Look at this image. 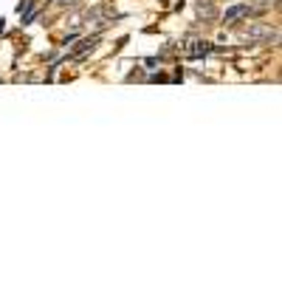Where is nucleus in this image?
<instances>
[{
  "mask_svg": "<svg viewBox=\"0 0 282 282\" xmlns=\"http://www.w3.org/2000/svg\"><path fill=\"white\" fill-rule=\"evenodd\" d=\"M240 37L243 40H251V43H279V31L276 29H271V25H265V23H254V25H248V29H243L240 31Z\"/></svg>",
  "mask_w": 282,
  "mask_h": 282,
  "instance_id": "obj_1",
  "label": "nucleus"
},
{
  "mask_svg": "<svg viewBox=\"0 0 282 282\" xmlns=\"http://www.w3.org/2000/svg\"><path fill=\"white\" fill-rule=\"evenodd\" d=\"M248 14H251V9L240 3V6H232V9H226V14H223V20H226V25H234L240 17H248Z\"/></svg>",
  "mask_w": 282,
  "mask_h": 282,
  "instance_id": "obj_2",
  "label": "nucleus"
},
{
  "mask_svg": "<svg viewBox=\"0 0 282 282\" xmlns=\"http://www.w3.org/2000/svg\"><path fill=\"white\" fill-rule=\"evenodd\" d=\"M198 17L201 20H215L217 17V9H215V3L212 0H198Z\"/></svg>",
  "mask_w": 282,
  "mask_h": 282,
  "instance_id": "obj_3",
  "label": "nucleus"
},
{
  "mask_svg": "<svg viewBox=\"0 0 282 282\" xmlns=\"http://www.w3.org/2000/svg\"><path fill=\"white\" fill-rule=\"evenodd\" d=\"M96 43H99V37H93V40H82V43L76 45V51H88V48H93Z\"/></svg>",
  "mask_w": 282,
  "mask_h": 282,
  "instance_id": "obj_4",
  "label": "nucleus"
},
{
  "mask_svg": "<svg viewBox=\"0 0 282 282\" xmlns=\"http://www.w3.org/2000/svg\"><path fill=\"white\" fill-rule=\"evenodd\" d=\"M29 6H31V0H23V3L17 6V12H20V14H23V12H29Z\"/></svg>",
  "mask_w": 282,
  "mask_h": 282,
  "instance_id": "obj_5",
  "label": "nucleus"
},
{
  "mask_svg": "<svg viewBox=\"0 0 282 282\" xmlns=\"http://www.w3.org/2000/svg\"><path fill=\"white\" fill-rule=\"evenodd\" d=\"M251 3H263V6H271V3H274L276 6V0H251Z\"/></svg>",
  "mask_w": 282,
  "mask_h": 282,
  "instance_id": "obj_6",
  "label": "nucleus"
}]
</instances>
